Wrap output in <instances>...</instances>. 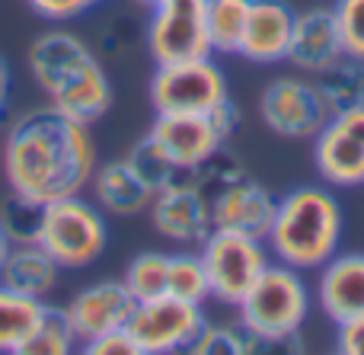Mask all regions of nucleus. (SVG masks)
<instances>
[{
  "mask_svg": "<svg viewBox=\"0 0 364 355\" xmlns=\"http://www.w3.org/2000/svg\"><path fill=\"white\" fill-rule=\"evenodd\" d=\"M96 164L90 125L58 112L51 102L23 112L4 134L6 186L42 205L83 196Z\"/></svg>",
  "mask_w": 364,
  "mask_h": 355,
  "instance_id": "1",
  "label": "nucleus"
},
{
  "mask_svg": "<svg viewBox=\"0 0 364 355\" xmlns=\"http://www.w3.org/2000/svg\"><path fill=\"white\" fill-rule=\"evenodd\" d=\"M342 208L339 198L323 186H297L275 202V218L265 234L272 260L307 272L320 269L339 253L342 243Z\"/></svg>",
  "mask_w": 364,
  "mask_h": 355,
  "instance_id": "2",
  "label": "nucleus"
},
{
  "mask_svg": "<svg viewBox=\"0 0 364 355\" xmlns=\"http://www.w3.org/2000/svg\"><path fill=\"white\" fill-rule=\"evenodd\" d=\"M237 324L259 343V352L297 343V333L310 317V288L304 282V272L272 260L237 304Z\"/></svg>",
  "mask_w": 364,
  "mask_h": 355,
  "instance_id": "3",
  "label": "nucleus"
},
{
  "mask_svg": "<svg viewBox=\"0 0 364 355\" xmlns=\"http://www.w3.org/2000/svg\"><path fill=\"white\" fill-rule=\"evenodd\" d=\"M36 243L61 266V272L93 266L106 253L109 243L102 208L96 202H87L83 196L48 202L42 211V228H38Z\"/></svg>",
  "mask_w": 364,
  "mask_h": 355,
  "instance_id": "4",
  "label": "nucleus"
},
{
  "mask_svg": "<svg viewBox=\"0 0 364 355\" xmlns=\"http://www.w3.org/2000/svg\"><path fill=\"white\" fill-rule=\"evenodd\" d=\"M198 256L205 263L211 298L227 307H237L252 288V282L272 263L265 240L233 234V231H211L205 237V243H201Z\"/></svg>",
  "mask_w": 364,
  "mask_h": 355,
  "instance_id": "5",
  "label": "nucleus"
},
{
  "mask_svg": "<svg viewBox=\"0 0 364 355\" xmlns=\"http://www.w3.org/2000/svg\"><path fill=\"white\" fill-rule=\"evenodd\" d=\"M147 93L154 112H211L214 106L230 100L227 77L220 64H214V55L157 64Z\"/></svg>",
  "mask_w": 364,
  "mask_h": 355,
  "instance_id": "6",
  "label": "nucleus"
},
{
  "mask_svg": "<svg viewBox=\"0 0 364 355\" xmlns=\"http://www.w3.org/2000/svg\"><path fill=\"white\" fill-rule=\"evenodd\" d=\"M208 324L201 304L179 301L173 295H160L151 301H138L128 317L125 330L138 343L141 355H170V352H188L201 327Z\"/></svg>",
  "mask_w": 364,
  "mask_h": 355,
  "instance_id": "7",
  "label": "nucleus"
},
{
  "mask_svg": "<svg viewBox=\"0 0 364 355\" xmlns=\"http://www.w3.org/2000/svg\"><path fill=\"white\" fill-rule=\"evenodd\" d=\"M259 115H262L265 128L275 132L278 138L314 141L316 132L326 125L329 109L323 102L316 83L310 80V74H284L275 77L262 90Z\"/></svg>",
  "mask_w": 364,
  "mask_h": 355,
  "instance_id": "8",
  "label": "nucleus"
},
{
  "mask_svg": "<svg viewBox=\"0 0 364 355\" xmlns=\"http://www.w3.org/2000/svg\"><path fill=\"white\" fill-rule=\"evenodd\" d=\"M314 160L333 189L364 186V102L329 115L314 138Z\"/></svg>",
  "mask_w": 364,
  "mask_h": 355,
  "instance_id": "9",
  "label": "nucleus"
},
{
  "mask_svg": "<svg viewBox=\"0 0 364 355\" xmlns=\"http://www.w3.org/2000/svg\"><path fill=\"white\" fill-rule=\"evenodd\" d=\"M144 42L154 64L211 55L205 32V4H154Z\"/></svg>",
  "mask_w": 364,
  "mask_h": 355,
  "instance_id": "10",
  "label": "nucleus"
},
{
  "mask_svg": "<svg viewBox=\"0 0 364 355\" xmlns=\"http://www.w3.org/2000/svg\"><path fill=\"white\" fill-rule=\"evenodd\" d=\"M147 138L179 170H188V173H198L201 164H208L220 147H227L211 112H157V119L147 128Z\"/></svg>",
  "mask_w": 364,
  "mask_h": 355,
  "instance_id": "11",
  "label": "nucleus"
},
{
  "mask_svg": "<svg viewBox=\"0 0 364 355\" xmlns=\"http://www.w3.org/2000/svg\"><path fill=\"white\" fill-rule=\"evenodd\" d=\"M151 224L160 237L173 243H205L211 234V202L198 179H179L154 192L151 198Z\"/></svg>",
  "mask_w": 364,
  "mask_h": 355,
  "instance_id": "12",
  "label": "nucleus"
},
{
  "mask_svg": "<svg viewBox=\"0 0 364 355\" xmlns=\"http://www.w3.org/2000/svg\"><path fill=\"white\" fill-rule=\"evenodd\" d=\"M208 202H211L214 231H233V234L265 240V234L272 228V218H275L278 198L262 183H256L250 173H243V176L224 183L220 189L208 192Z\"/></svg>",
  "mask_w": 364,
  "mask_h": 355,
  "instance_id": "13",
  "label": "nucleus"
},
{
  "mask_svg": "<svg viewBox=\"0 0 364 355\" xmlns=\"http://www.w3.org/2000/svg\"><path fill=\"white\" fill-rule=\"evenodd\" d=\"M93 61H100V58L93 55V48L70 29L38 32L29 42V51H26L29 74H32V80H36V87L45 93V100L55 96L61 87H68V83L74 80L80 70H87Z\"/></svg>",
  "mask_w": 364,
  "mask_h": 355,
  "instance_id": "14",
  "label": "nucleus"
},
{
  "mask_svg": "<svg viewBox=\"0 0 364 355\" xmlns=\"http://www.w3.org/2000/svg\"><path fill=\"white\" fill-rule=\"evenodd\" d=\"M134 304L132 292L125 288V282H93V285L80 288L74 298L64 304V314L70 320V330H74L77 343H90V339L102 337V333L122 330L132 317Z\"/></svg>",
  "mask_w": 364,
  "mask_h": 355,
  "instance_id": "15",
  "label": "nucleus"
},
{
  "mask_svg": "<svg viewBox=\"0 0 364 355\" xmlns=\"http://www.w3.org/2000/svg\"><path fill=\"white\" fill-rule=\"evenodd\" d=\"M342 55L346 51H342L333 6H310L304 13H294V29H291L288 55H284L291 68H297L301 74H316Z\"/></svg>",
  "mask_w": 364,
  "mask_h": 355,
  "instance_id": "16",
  "label": "nucleus"
},
{
  "mask_svg": "<svg viewBox=\"0 0 364 355\" xmlns=\"http://www.w3.org/2000/svg\"><path fill=\"white\" fill-rule=\"evenodd\" d=\"M294 10L284 0H252L237 55L250 64H278L288 55Z\"/></svg>",
  "mask_w": 364,
  "mask_h": 355,
  "instance_id": "17",
  "label": "nucleus"
},
{
  "mask_svg": "<svg viewBox=\"0 0 364 355\" xmlns=\"http://www.w3.org/2000/svg\"><path fill=\"white\" fill-rule=\"evenodd\" d=\"M316 301L336 327L364 317V253H336L326 266H320Z\"/></svg>",
  "mask_w": 364,
  "mask_h": 355,
  "instance_id": "18",
  "label": "nucleus"
},
{
  "mask_svg": "<svg viewBox=\"0 0 364 355\" xmlns=\"http://www.w3.org/2000/svg\"><path fill=\"white\" fill-rule=\"evenodd\" d=\"M93 198L106 215L115 218H132L151 208L154 189L132 170L125 157L109 160V164H96L93 179H90Z\"/></svg>",
  "mask_w": 364,
  "mask_h": 355,
  "instance_id": "19",
  "label": "nucleus"
},
{
  "mask_svg": "<svg viewBox=\"0 0 364 355\" xmlns=\"http://www.w3.org/2000/svg\"><path fill=\"white\" fill-rule=\"evenodd\" d=\"M58 279H61V266L38 243H13L0 266V282L26 298L48 301Z\"/></svg>",
  "mask_w": 364,
  "mask_h": 355,
  "instance_id": "20",
  "label": "nucleus"
},
{
  "mask_svg": "<svg viewBox=\"0 0 364 355\" xmlns=\"http://www.w3.org/2000/svg\"><path fill=\"white\" fill-rule=\"evenodd\" d=\"M112 100H115L112 80H109L106 68H102L100 61H93L87 70H80L68 87H61L55 96H48V102L58 112L70 115V119H77V122H87V125L100 122L102 115L112 109Z\"/></svg>",
  "mask_w": 364,
  "mask_h": 355,
  "instance_id": "21",
  "label": "nucleus"
},
{
  "mask_svg": "<svg viewBox=\"0 0 364 355\" xmlns=\"http://www.w3.org/2000/svg\"><path fill=\"white\" fill-rule=\"evenodd\" d=\"M310 80L320 90L329 115L364 102V61L361 58L342 55V58H336L333 64L320 68L316 74H310Z\"/></svg>",
  "mask_w": 364,
  "mask_h": 355,
  "instance_id": "22",
  "label": "nucleus"
},
{
  "mask_svg": "<svg viewBox=\"0 0 364 355\" xmlns=\"http://www.w3.org/2000/svg\"><path fill=\"white\" fill-rule=\"evenodd\" d=\"M45 301L26 298L0 282V355H19V346L42 317Z\"/></svg>",
  "mask_w": 364,
  "mask_h": 355,
  "instance_id": "23",
  "label": "nucleus"
},
{
  "mask_svg": "<svg viewBox=\"0 0 364 355\" xmlns=\"http://www.w3.org/2000/svg\"><path fill=\"white\" fill-rule=\"evenodd\" d=\"M252 0H205V32L211 55H237Z\"/></svg>",
  "mask_w": 364,
  "mask_h": 355,
  "instance_id": "24",
  "label": "nucleus"
},
{
  "mask_svg": "<svg viewBox=\"0 0 364 355\" xmlns=\"http://www.w3.org/2000/svg\"><path fill=\"white\" fill-rule=\"evenodd\" d=\"M74 346H80V343H77L74 330H70V320L64 314V307L45 301L42 317L36 320L32 333L19 346V355H68V352H74Z\"/></svg>",
  "mask_w": 364,
  "mask_h": 355,
  "instance_id": "25",
  "label": "nucleus"
},
{
  "mask_svg": "<svg viewBox=\"0 0 364 355\" xmlns=\"http://www.w3.org/2000/svg\"><path fill=\"white\" fill-rule=\"evenodd\" d=\"M42 211L45 205L36 202L29 196H19V192H6L0 198V231L4 237L13 243H36L38 240V228H42Z\"/></svg>",
  "mask_w": 364,
  "mask_h": 355,
  "instance_id": "26",
  "label": "nucleus"
},
{
  "mask_svg": "<svg viewBox=\"0 0 364 355\" xmlns=\"http://www.w3.org/2000/svg\"><path fill=\"white\" fill-rule=\"evenodd\" d=\"M166 279H170V253L147 250L138 253L125 269V288L132 292L134 301H151L166 295Z\"/></svg>",
  "mask_w": 364,
  "mask_h": 355,
  "instance_id": "27",
  "label": "nucleus"
},
{
  "mask_svg": "<svg viewBox=\"0 0 364 355\" xmlns=\"http://www.w3.org/2000/svg\"><path fill=\"white\" fill-rule=\"evenodd\" d=\"M125 160L132 164V170L138 173V176L144 179V183L151 186L154 192L164 189V186H170V183H179V179H195V173L179 170V166L173 164V160L166 157V154L160 151V147L154 144L147 134L132 147V151L125 154Z\"/></svg>",
  "mask_w": 364,
  "mask_h": 355,
  "instance_id": "28",
  "label": "nucleus"
},
{
  "mask_svg": "<svg viewBox=\"0 0 364 355\" xmlns=\"http://www.w3.org/2000/svg\"><path fill=\"white\" fill-rule=\"evenodd\" d=\"M166 295L192 304H205L211 298L208 288V272L198 253H176L170 256V279H166Z\"/></svg>",
  "mask_w": 364,
  "mask_h": 355,
  "instance_id": "29",
  "label": "nucleus"
},
{
  "mask_svg": "<svg viewBox=\"0 0 364 355\" xmlns=\"http://www.w3.org/2000/svg\"><path fill=\"white\" fill-rule=\"evenodd\" d=\"M192 355H246L259 352V343L240 324H205L195 343L188 346Z\"/></svg>",
  "mask_w": 364,
  "mask_h": 355,
  "instance_id": "30",
  "label": "nucleus"
},
{
  "mask_svg": "<svg viewBox=\"0 0 364 355\" xmlns=\"http://www.w3.org/2000/svg\"><path fill=\"white\" fill-rule=\"evenodd\" d=\"M333 13L342 36V51L364 61V0H336Z\"/></svg>",
  "mask_w": 364,
  "mask_h": 355,
  "instance_id": "31",
  "label": "nucleus"
},
{
  "mask_svg": "<svg viewBox=\"0 0 364 355\" xmlns=\"http://www.w3.org/2000/svg\"><path fill=\"white\" fill-rule=\"evenodd\" d=\"M36 16L48 19V23H70V19L90 13L93 6L106 4V0H26Z\"/></svg>",
  "mask_w": 364,
  "mask_h": 355,
  "instance_id": "32",
  "label": "nucleus"
},
{
  "mask_svg": "<svg viewBox=\"0 0 364 355\" xmlns=\"http://www.w3.org/2000/svg\"><path fill=\"white\" fill-rule=\"evenodd\" d=\"M83 352L87 355H141L138 352V343L132 339V333L122 327V330H112V333H102V337L90 339L83 343Z\"/></svg>",
  "mask_w": 364,
  "mask_h": 355,
  "instance_id": "33",
  "label": "nucleus"
},
{
  "mask_svg": "<svg viewBox=\"0 0 364 355\" xmlns=\"http://www.w3.org/2000/svg\"><path fill=\"white\" fill-rule=\"evenodd\" d=\"M336 349L342 355H364V317L346 320L336 333Z\"/></svg>",
  "mask_w": 364,
  "mask_h": 355,
  "instance_id": "34",
  "label": "nucleus"
},
{
  "mask_svg": "<svg viewBox=\"0 0 364 355\" xmlns=\"http://www.w3.org/2000/svg\"><path fill=\"white\" fill-rule=\"evenodd\" d=\"M211 119H214V125H218V132L224 134V141H230V138H233V132H237V125H240V112H237V106H233L230 100H224L220 106H214V109H211Z\"/></svg>",
  "mask_w": 364,
  "mask_h": 355,
  "instance_id": "35",
  "label": "nucleus"
},
{
  "mask_svg": "<svg viewBox=\"0 0 364 355\" xmlns=\"http://www.w3.org/2000/svg\"><path fill=\"white\" fill-rule=\"evenodd\" d=\"M6 100H10V68H6L4 55H0V115L6 109Z\"/></svg>",
  "mask_w": 364,
  "mask_h": 355,
  "instance_id": "36",
  "label": "nucleus"
},
{
  "mask_svg": "<svg viewBox=\"0 0 364 355\" xmlns=\"http://www.w3.org/2000/svg\"><path fill=\"white\" fill-rule=\"evenodd\" d=\"M6 253H10V240H6V237H4V231H0V266H4Z\"/></svg>",
  "mask_w": 364,
  "mask_h": 355,
  "instance_id": "37",
  "label": "nucleus"
},
{
  "mask_svg": "<svg viewBox=\"0 0 364 355\" xmlns=\"http://www.w3.org/2000/svg\"><path fill=\"white\" fill-rule=\"evenodd\" d=\"M134 4H138V6H144V10H151V4H154V0H134Z\"/></svg>",
  "mask_w": 364,
  "mask_h": 355,
  "instance_id": "38",
  "label": "nucleus"
}]
</instances>
